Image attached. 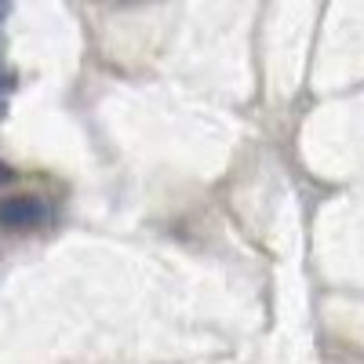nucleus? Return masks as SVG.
Masks as SVG:
<instances>
[{"instance_id": "2", "label": "nucleus", "mask_w": 364, "mask_h": 364, "mask_svg": "<svg viewBox=\"0 0 364 364\" xmlns=\"http://www.w3.org/2000/svg\"><path fill=\"white\" fill-rule=\"evenodd\" d=\"M4 182H11V168H8L4 161H0V186H4Z\"/></svg>"}, {"instance_id": "3", "label": "nucleus", "mask_w": 364, "mask_h": 364, "mask_svg": "<svg viewBox=\"0 0 364 364\" xmlns=\"http://www.w3.org/2000/svg\"><path fill=\"white\" fill-rule=\"evenodd\" d=\"M0 95H4V77H0Z\"/></svg>"}, {"instance_id": "1", "label": "nucleus", "mask_w": 364, "mask_h": 364, "mask_svg": "<svg viewBox=\"0 0 364 364\" xmlns=\"http://www.w3.org/2000/svg\"><path fill=\"white\" fill-rule=\"evenodd\" d=\"M41 223H44V200H37V197L0 200V226L29 230V226H41Z\"/></svg>"}]
</instances>
